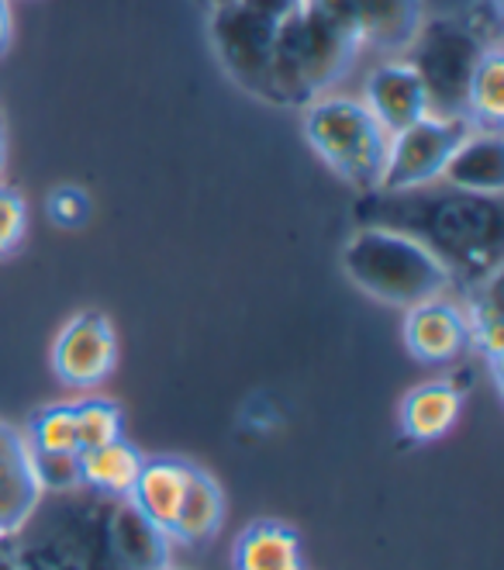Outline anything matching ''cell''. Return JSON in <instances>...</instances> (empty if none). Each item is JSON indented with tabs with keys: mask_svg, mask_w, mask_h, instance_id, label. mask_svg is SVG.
Wrapping results in <instances>:
<instances>
[{
	"mask_svg": "<svg viewBox=\"0 0 504 570\" xmlns=\"http://www.w3.org/2000/svg\"><path fill=\"white\" fill-rule=\"evenodd\" d=\"M363 225L405 232L446 266L453 287H477L501 274L504 263V208L501 197L466 194L446 184L415 190L359 194Z\"/></svg>",
	"mask_w": 504,
	"mask_h": 570,
	"instance_id": "obj_1",
	"label": "cell"
},
{
	"mask_svg": "<svg viewBox=\"0 0 504 570\" xmlns=\"http://www.w3.org/2000/svg\"><path fill=\"white\" fill-rule=\"evenodd\" d=\"M359 52L356 0H297L274 24L263 100L305 108L315 97L332 94Z\"/></svg>",
	"mask_w": 504,
	"mask_h": 570,
	"instance_id": "obj_2",
	"label": "cell"
},
{
	"mask_svg": "<svg viewBox=\"0 0 504 570\" xmlns=\"http://www.w3.org/2000/svg\"><path fill=\"white\" fill-rule=\"evenodd\" d=\"M339 263L343 274L363 294L405 312L422 305V301L446 297L456 291L446 266L422 243L384 225H359L346 239Z\"/></svg>",
	"mask_w": 504,
	"mask_h": 570,
	"instance_id": "obj_3",
	"label": "cell"
},
{
	"mask_svg": "<svg viewBox=\"0 0 504 570\" xmlns=\"http://www.w3.org/2000/svg\"><path fill=\"white\" fill-rule=\"evenodd\" d=\"M300 111H305L308 146L335 177H343L359 194L381 190L391 131H384L363 100L346 94H322Z\"/></svg>",
	"mask_w": 504,
	"mask_h": 570,
	"instance_id": "obj_4",
	"label": "cell"
},
{
	"mask_svg": "<svg viewBox=\"0 0 504 570\" xmlns=\"http://www.w3.org/2000/svg\"><path fill=\"white\" fill-rule=\"evenodd\" d=\"M487 42L470 24L435 18L425 21L412 52V66L418 70L428 105L435 115H463L466 105V83L474 77L477 62Z\"/></svg>",
	"mask_w": 504,
	"mask_h": 570,
	"instance_id": "obj_5",
	"label": "cell"
},
{
	"mask_svg": "<svg viewBox=\"0 0 504 570\" xmlns=\"http://www.w3.org/2000/svg\"><path fill=\"white\" fill-rule=\"evenodd\" d=\"M474 128L466 115H425L422 121L401 128L391 136L387 166L381 190H415L439 184V174L453 149L466 139V131Z\"/></svg>",
	"mask_w": 504,
	"mask_h": 570,
	"instance_id": "obj_6",
	"label": "cell"
},
{
	"mask_svg": "<svg viewBox=\"0 0 504 570\" xmlns=\"http://www.w3.org/2000/svg\"><path fill=\"white\" fill-rule=\"evenodd\" d=\"M274 24L277 21L249 11L243 0L211 8V46L225 66V73L243 90L256 94L259 100H263V87H266V62H270Z\"/></svg>",
	"mask_w": 504,
	"mask_h": 570,
	"instance_id": "obj_7",
	"label": "cell"
},
{
	"mask_svg": "<svg viewBox=\"0 0 504 570\" xmlns=\"http://www.w3.org/2000/svg\"><path fill=\"white\" fill-rule=\"evenodd\" d=\"M118 363V335L105 312H77L52 343V371L66 387L90 391L105 384Z\"/></svg>",
	"mask_w": 504,
	"mask_h": 570,
	"instance_id": "obj_8",
	"label": "cell"
},
{
	"mask_svg": "<svg viewBox=\"0 0 504 570\" xmlns=\"http://www.w3.org/2000/svg\"><path fill=\"white\" fill-rule=\"evenodd\" d=\"M42 484L36 478L28 435L8 422H0V543L14 540L42 505Z\"/></svg>",
	"mask_w": 504,
	"mask_h": 570,
	"instance_id": "obj_9",
	"label": "cell"
},
{
	"mask_svg": "<svg viewBox=\"0 0 504 570\" xmlns=\"http://www.w3.org/2000/svg\"><path fill=\"white\" fill-rule=\"evenodd\" d=\"M363 105L391 136L432 115L425 83L408 59H387L374 66V73L366 77V87H363Z\"/></svg>",
	"mask_w": 504,
	"mask_h": 570,
	"instance_id": "obj_10",
	"label": "cell"
},
{
	"mask_svg": "<svg viewBox=\"0 0 504 570\" xmlns=\"http://www.w3.org/2000/svg\"><path fill=\"white\" fill-rule=\"evenodd\" d=\"M470 343L463 305L446 297H432L408 308L405 315V346L422 363H449Z\"/></svg>",
	"mask_w": 504,
	"mask_h": 570,
	"instance_id": "obj_11",
	"label": "cell"
},
{
	"mask_svg": "<svg viewBox=\"0 0 504 570\" xmlns=\"http://www.w3.org/2000/svg\"><path fill=\"white\" fill-rule=\"evenodd\" d=\"M439 184L466 194L501 197L504 190V139L501 128H470L446 159Z\"/></svg>",
	"mask_w": 504,
	"mask_h": 570,
	"instance_id": "obj_12",
	"label": "cell"
},
{
	"mask_svg": "<svg viewBox=\"0 0 504 570\" xmlns=\"http://www.w3.org/2000/svg\"><path fill=\"white\" fill-rule=\"evenodd\" d=\"M363 49L405 56L425 24V0H356Z\"/></svg>",
	"mask_w": 504,
	"mask_h": 570,
	"instance_id": "obj_13",
	"label": "cell"
},
{
	"mask_svg": "<svg viewBox=\"0 0 504 570\" xmlns=\"http://www.w3.org/2000/svg\"><path fill=\"white\" fill-rule=\"evenodd\" d=\"M190 478V463L177 460V456H149L142 460V471L128 491L131 509H136L142 519H149L156 529H162L170 535V525L177 519L180 498Z\"/></svg>",
	"mask_w": 504,
	"mask_h": 570,
	"instance_id": "obj_14",
	"label": "cell"
},
{
	"mask_svg": "<svg viewBox=\"0 0 504 570\" xmlns=\"http://www.w3.org/2000/svg\"><path fill=\"white\" fill-rule=\"evenodd\" d=\"M108 535L118 560L128 570H170V550L174 540L162 529H156L149 519H142L131 501H115L108 512Z\"/></svg>",
	"mask_w": 504,
	"mask_h": 570,
	"instance_id": "obj_15",
	"label": "cell"
},
{
	"mask_svg": "<svg viewBox=\"0 0 504 570\" xmlns=\"http://www.w3.org/2000/svg\"><path fill=\"white\" fill-rule=\"evenodd\" d=\"M463 409L459 387L453 381H425L401 397V429L415 443H435L456 425Z\"/></svg>",
	"mask_w": 504,
	"mask_h": 570,
	"instance_id": "obj_16",
	"label": "cell"
},
{
	"mask_svg": "<svg viewBox=\"0 0 504 570\" xmlns=\"http://www.w3.org/2000/svg\"><path fill=\"white\" fill-rule=\"evenodd\" d=\"M235 570H305L300 557V535L274 519L253 522L239 532L231 547Z\"/></svg>",
	"mask_w": 504,
	"mask_h": 570,
	"instance_id": "obj_17",
	"label": "cell"
},
{
	"mask_svg": "<svg viewBox=\"0 0 504 570\" xmlns=\"http://www.w3.org/2000/svg\"><path fill=\"white\" fill-rule=\"evenodd\" d=\"M221 522H225V494H221L218 481L208 471L190 466L177 519L170 525V540L200 547V543H208L211 535H218Z\"/></svg>",
	"mask_w": 504,
	"mask_h": 570,
	"instance_id": "obj_18",
	"label": "cell"
},
{
	"mask_svg": "<svg viewBox=\"0 0 504 570\" xmlns=\"http://www.w3.org/2000/svg\"><path fill=\"white\" fill-rule=\"evenodd\" d=\"M142 453L139 446H131L125 435L93 446V450H80V478L83 488L108 494V498H128L131 484H136L139 471H142Z\"/></svg>",
	"mask_w": 504,
	"mask_h": 570,
	"instance_id": "obj_19",
	"label": "cell"
},
{
	"mask_svg": "<svg viewBox=\"0 0 504 570\" xmlns=\"http://www.w3.org/2000/svg\"><path fill=\"white\" fill-rule=\"evenodd\" d=\"M463 315L470 328V343L491 363L494 381H501V274L466 291Z\"/></svg>",
	"mask_w": 504,
	"mask_h": 570,
	"instance_id": "obj_20",
	"label": "cell"
},
{
	"mask_svg": "<svg viewBox=\"0 0 504 570\" xmlns=\"http://www.w3.org/2000/svg\"><path fill=\"white\" fill-rule=\"evenodd\" d=\"M463 115L474 128H501L504 121V52L501 46H487L474 77L466 83Z\"/></svg>",
	"mask_w": 504,
	"mask_h": 570,
	"instance_id": "obj_21",
	"label": "cell"
},
{
	"mask_svg": "<svg viewBox=\"0 0 504 570\" xmlns=\"http://www.w3.org/2000/svg\"><path fill=\"white\" fill-rule=\"evenodd\" d=\"M28 443H31V450H39V453H80L77 415H73L70 401L49 405V409H42L36 419H31Z\"/></svg>",
	"mask_w": 504,
	"mask_h": 570,
	"instance_id": "obj_22",
	"label": "cell"
},
{
	"mask_svg": "<svg viewBox=\"0 0 504 570\" xmlns=\"http://www.w3.org/2000/svg\"><path fill=\"white\" fill-rule=\"evenodd\" d=\"M73 415H77V440H80V450H93V446H105L111 440L121 435V409L108 397H83L73 405Z\"/></svg>",
	"mask_w": 504,
	"mask_h": 570,
	"instance_id": "obj_23",
	"label": "cell"
},
{
	"mask_svg": "<svg viewBox=\"0 0 504 570\" xmlns=\"http://www.w3.org/2000/svg\"><path fill=\"white\" fill-rule=\"evenodd\" d=\"M36 456V478L42 484L46 494H73L77 488H83L80 478V453H39Z\"/></svg>",
	"mask_w": 504,
	"mask_h": 570,
	"instance_id": "obj_24",
	"label": "cell"
},
{
	"mask_svg": "<svg viewBox=\"0 0 504 570\" xmlns=\"http://www.w3.org/2000/svg\"><path fill=\"white\" fill-rule=\"evenodd\" d=\"M28 232V205L18 187L0 184V256H11Z\"/></svg>",
	"mask_w": 504,
	"mask_h": 570,
	"instance_id": "obj_25",
	"label": "cell"
},
{
	"mask_svg": "<svg viewBox=\"0 0 504 570\" xmlns=\"http://www.w3.org/2000/svg\"><path fill=\"white\" fill-rule=\"evenodd\" d=\"M46 215L52 218V225L59 228H80L90 215V197L83 187L62 184L46 197Z\"/></svg>",
	"mask_w": 504,
	"mask_h": 570,
	"instance_id": "obj_26",
	"label": "cell"
},
{
	"mask_svg": "<svg viewBox=\"0 0 504 570\" xmlns=\"http://www.w3.org/2000/svg\"><path fill=\"white\" fill-rule=\"evenodd\" d=\"M243 4H246L249 11L263 14V18L277 21V18H284V14L297 4V0H243Z\"/></svg>",
	"mask_w": 504,
	"mask_h": 570,
	"instance_id": "obj_27",
	"label": "cell"
},
{
	"mask_svg": "<svg viewBox=\"0 0 504 570\" xmlns=\"http://www.w3.org/2000/svg\"><path fill=\"white\" fill-rule=\"evenodd\" d=\"M11 24H14V18H11V0H0V56H4L8 46H11Z\"/></svg>",
	"mask_w": 504,
	"mask_h": 570,
	"instance_id": "obj_28",
	"label": "cell"
},
{
	"mask_svg": "<svg viewBox=\"0 0 504 570\" xmlns=\"http://www.w3.org/2000/svg\"><path fill=\"white\" fill-rule=\"evenodd\" d=\"M0 570H21V567H18V560H14V557H8L4 550H0Z\"/></svg>",
	"mask_w": 504,
	"mask_h": 570,
	"instance_id": "obj_29",
	"label": "cell"
},
{
	"mask_svg": "<svg viewBox=\"0 0 504 570\" xmlns=\"http://www.w3.org/2000/svg\"><path fill=\"white\" fill-rule=\"evenodd\" d=\"M4 156H8V149H4V128H0V170H4Z\"/></svg>",
	"mask_w": 504,
	"mask_h": 570,
	"instance_id": "obj_30",
	"label": "cell"
},
{
	"mask_svg": "<svg viewBox=\"0 0 504 570\" xmlns=\"http://www.w3.org/2000/svg\"><path fill=\"white\" fill-rule=\"evenodd\" d=\"M221 4H231V0H208V8H221Z\"/></svg>",
	"mask_w": 504,
	"mask_h": 570,
	"instance_id": "obj_31",
	"label": "cell"
},
{
	"mask_svg": "<svg viewBox=\"0 0 504 570\" xmlns=\"http://www.w3.org/2000/svg\"><path fill=\"white\" fill-rule=\"evenodd\" d=\"M197 4H205V8H208V0H197Z\"/></svg>",
	"mask_w": 504,
	"mask_h": 570,
	"instance_id": "obj_32",
	"label": "cell"
}]
</instances>
